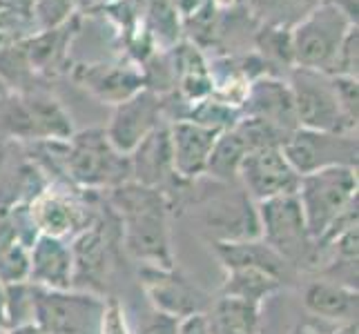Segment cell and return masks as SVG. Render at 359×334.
Wrapping results in <instances>:
<instances>
[{"mask_svg": "<svg viewBox=\"0 0 359 334\" xmlns=\"http://www.w3.org/2000/svg\"><path fill=\"white\" fill-rule=\"evenodd\" d=\"M118 218L121 247L139 265L175 267L172 250V207L163 192L128 181L101 194Z\"/></svg>", "mask_w": 359, "mask_h": 334, "instance_id": "obj_1", "label": "cell"}, {"mask_svg": "<svg viewBox=\"0 0 359 334\" xmlns=\"http://www.w3.org/2000/svg\"><path fill=\"white\" fill-rule=\"evenodd\" d=\"M288 85L299 127L357 134V78L290 67Z\"/></svg>", "mask_w": 359, "mask_h": 334, "instance_id": "obj_2", "label": "cell"}, {"mask_svg": "<svg viewBox=\"0 0 359 334\" xmlns=\"http://www.w3.org/2000/svg\"><path fill=\"white\" fill-rule=\"evenodd\" d=\"M201 190L199 181L192 183L190 199L183 214L190 212L210 243H239L259 239L257 203L237 183H215Z\"/></svg>", "mask_w": 359, "mask_h": 334, "instance_id": "obj_3", "label": "cell"}, {"mask_svg": "<svg viewBox=\"0 0 359 334\" xmlns=\"http://www.w3.org/2000/svg\"><path fill=\"white\" fill-rule=\"evenodd\" d=\"M69 247L74 261L72 290L109 296L107 288L118 267L123 247H121L118 218L105 205L103 196L94 218L88 223V228H83L76 237L69 239Z\"/></svg>", "mask_w": 359, "mask_h": 334, "instance_id": "obj_4", "label": "cell"}, {"mask_svg": "<svg viewBox=\"0 0 359 334\" xmlns=\"http://www.w3.org/2000/svg\"><path fill=\"white\" fill-rule=\"evenodd\" d=\"M65 179L79 190L103 194L132 181L130 156L107 141L103 127L74 132L65 150Z\"/></svg>", "mask_w": 359, "mask_h": 334, "instance_id": "obj_5", "label": "cell"}, {"mask_svg": "<svg viewBox=\"0 0 359 334\" xmlns=\"http://www.w3.org/2000/svg\"><path fill=\"white\" fill-rule=\"evenodd\" d=\"M351 27H355L353 18L346 14L344 7L335 3L313 7L290 29L292 67L332 74L341 43Z\"/></svg>", "mask_w": 359, "mask_h": 334, "instance_id": "obj_6", "label": "cell"}, {"mask_svg": "<svg viewBox=\"0 0 359 334\" xmlns=\"http://www.w3.org/2000/svg\"><path fill=\"white\" fill-rule=\"evenodd\" d=\"M357 167H326L299 179L297 199L302 203L313 241L357 207Z\"/></svg>", "mask_w": 359, "mask_h": 334, "instance_id": "obj_7", "label": "cell"}, {"mask_svg": "<svg viewBox=\"0 0 359 334\" xmlns=\"http://www.w3.org/2000/svg\"><path fill=\"white\" fill-rule=\"evenodd\" d=\"M259 214V237L272 250L281 254L297 270L302 279L306 277L308 263L313 256V237L308 232L302 203L294 194H283L257 203Z\"/></svg>", "mask_w": 359, "mask_h": 334, "instance_id": "obj_8", "label": "cell"}, {"mask_svg": "<svg viewBox=\"0 0 359 334\" xmlns=\"http://www.w3.org/2000/svg\"><path fill=\"white\" fill-rule=\"evenodd\" d=\"M98 205V192H85L69 183H52L29 203V212L39 234L69 241L83 228H88Z\"/></svg>", "mask_w": 359, "mask_h": 334, "instance_id": "obj_9", "label": "cell"}, {"mask_svg": "<svg viewBox=\"0 0 359 334\" xmlns=\"http://www.w3.org/2000/svg\"><path fill=\"white\" fill-rule=\"evenodd\" d=\"M139 283L150 310L168 314L177 321L201 316L210 310L215 292L201 288L185 272L175 267H139Z\"/></svg>", "mask_w": 359, "mask_h": 334, "instance_id": "obj_10", "label": "cell"}, {"mask_svg": "<svg viewBox=\"0 0 359 334\" xmlns=\"http://www.w3.org/2000/svg\"><path fill=\"white\" fill-rule=\"evenodd\" d=\"M105 296L83 290H43L36 299V319L43 334H101Z\"/></svg>", "mask_w": 359, "mask_h": 334, "instance_id": "obj_11", "label": "cell"}, {"mask_svg": "<svg viewBox=\"0 0 359 334\" xmlns=\"http://www.w3.org/2000/svg\"><path fill=\"white\" fill-rule=\"evenodd\" d=\"M283 156L299 176L326 167H357V134L294 130L281 145Z\"/></svg>", "mask_w": 359, "mask_h": 334, "instance_id": "obj_12", "label": "cell"}, {"mask_svg": "<svg viewBox=\"0 0 359 334\" xmlns=\"http://www.w3.org/2000/svg\"><path fill=\"white\" fill-rule=\"evenodd\" d=\"M165 123H170L165 98L145 88L130 96L128 101L114 105L107 127L103 130L107 141L121 154L130 156L136 145L145 141L154 130L165 125Z\"/></svg>", "mask_w": 359, "mask_h": 334, "instance_id": "obj_13", "label": "cell"}, {"mask_svg": "<svg viewBox=\"0 0 359 334\" xmlns=\"http://www.w3.org/2000/svg\"><path fill=\"white\" fill-rule=\"evenodd\" d=\"M299 179L302 176L292 169L281 147H264V150L248 152L239 169V185L255 203L283 194H294L299 188Z\"/></svg>", "mask_w": 359, "mask_h": 334, "instance_id": "obj_14", "label": "cell"}, {"mask_svg": "<svg viewBox=\"0 0 359 334\" xmlns=\"http://www.w3.org/2000/svg\"><path fill=\"white\" fill-rule=\"evenodd\" d=\"M241 116L264 120L268 125L281 130L283 134H292L294 130H299L290 85L288 81L277 78L275 74H268V76L250 83L241 105Z\"/></svg>", "mask_w": 359, "mask_h": 334, "instance_id": "obj_15", "label": "cell"}, {"mask_svg": "<svg viewBox=\"0 0 359 334\" xmlns=\"http://www.w3.org/2000/svg\"><path fill=\"white\" fill-rule=\"evenodd\" d=\"M210 245H212V252L221 267H224V272L239 270V267L259 270L279 279L286 288L299 283L302 279L286 258L272 250L262 237L250 241H239V243H210Z\"/></svg>", "mask_w": 359, "mask_h": 334, "instance_id": "obj_16", "label": "cell"}, {"mask_svg": "<svg viewBox=\"0 0 359 334\" xmlns=\"http://www.w3.org/2000/svg\"><path fill=\"white\" fill-rule=\"evenodd\" d=\"M221 132L196 125L192 120H172L170 123V145H172V163L181 181L194 183L203 179L210 152Z\"/></svg>", "mask_w": 359, "mask_h": 334, "instance_id": "obj_17", "label": "cell"}, {"mask_svg": "<svg viewBox=\"0 0 359 334\" xmlns=\"http://www.w3.org/2000/svg\"><path fill=\"white\" fill-rule=\"evenodd\" d=\"M302 303L304 310L332 326L357 323L359 312V292L357 288L344 286L337 281L308 277L302 286Z\"/></svg>", "mask_w": 359, "mask_h": 334, "instance_id": "obj_18", "label": "cell"}, {"mask_svg": "<svg viewBox=\"0 0 359 334\" xmlns=\"http://www.w3.org/2000/svg\"><path fill=\"white\" fill-rule=\"evenodd\" d=\"M29 283L43 290H72L74 261L69 241L39 234L29 245Z\"/></svg>", "mask_w": 359, "mask_h": 334, "instance_id": "obj_19", "label": "cell"}, {"mask_svg": "<svg viewBox=\"0 0 359 334\" xmlns=\"http://www.w3.org/2000/svg\"><path fill=\"white\" fill-rule=\"evenodd\" d=\"M76 81L92 96L107 105H118L136 92L145 90V78L141 71L118 65H85L76 71Z\"/></svg>", "mask_w": 359, "mask_h": 334, "instance_id": "obj_20", "label": "cell"}, {"mask_svg": "<svg viewBox=\"0 0 359 334\" xmlns=\"http://www.w3.org/2000/svg\"><path fill=\"white\" fill-rule=\"evenodd\" d=\"M203 316L210 334H264L262 305L219 296L217 292Z\"/></svg>", "mask_w": 359, "mask_h": 334, "instance_id": "obj_21", "label": "cell"}, {"mask_svg": "<svg viewBox=\"0 0 359 334\" xmlns=\"http://www.w3.org/2000/svg\"><path fill=\"white\" fill-rule=\"evenodd\" d=\"M283 288V283L275 277L266 274L259 270H226L221 288L217 290L219 296H230V299H239L252 305H264L270 296L279 294Z\"/></svg>", "mask_w": 359, "mask_h": 334, "instance_id": "obj_22", "label": "cell"}, {"mask_svg": "<svg viewBox=\"0 0 359 334\" xmlns=\"http://www.w3.org/2000/svg\"><path fill=\"white\" fill-rule=\"evenodd\" d=\"M245 154L248 147L237 130L232 127L228 132H221L215 141L212 152H210L203 179L215 183H237Z\"/></svg>", "mask_w": 359, "mask_h": 334, "instance_id": "obj_23", "label": "cell"}, {"mask_svg": "<svg viewBox=\"0 0 359 334\" xmlns=\"http://www.w3.org/2000/svg\"><path fill=\"white\" fill-rule=\"evenodd\" d=\"M39 237L29 205H0V252L11 245H32Z\"/></svg>", "mask_w": 359, "mask_h": 334, "instance_id": "obj_24", "label": "cell"}, {"mask_svg": "<svg viewBox=\"0 0 359 334\" xmlns=\"http://www.w3.org/2000/svg\"><path fill=\"white\" fill-rule=\"evenodd\" d=\"M181 118L192 120V123H196V125H203V127L215 130V132H228L241 120V109L219 101V98H215V96H208V98H203V101L190 103L188 111H185Z\"/></svg>", "mask_w": 359, "mask_h": 334, "instance_id": "obj_25", "label": "cell"}, {"mask_svg": "<svg viewBox=\"0 0 359 334\" xmlns=\"http://www.w3.org/2000/svg\"><path fill=\"white\" fill-rule=\"evenodd\" d=\"M5 292V312L7 323L11 328L34 326L36 319V299H39V288L29 281L14 283V286H3Z\"/></svg>", "mask_w": 359, "mask_h": 334, "instance_id": "obj_26", "label": "cell"}, {"mask_svg": "<svg viewBox=\"0 0 359 334\" xmlns=\"http://www.w3.org/2000/svg\"><path fill=\"white\" fill-rule=\"evenodd\" d=\"M29 281V247L11 245L0 252V286Z\"/></svg>", "mask_w": 359, "mask_h": 334, "instance_id": "obj_27", "label": "cell"}, {"mask_svg": "<svg viewBox=\"0 0 359 334\" xmlns=\"http://www.w3.org/2000/svg\"><path fill=\"white\" fill-rule=\"evenodd\" d=\"M101 334H132L126 307L116 296H105V310L101 321Z\"/></svg>", "mask_w": 359, "mask_h": 334, "instance_id": "obj_28", "label": "cell"}, {"mask_svg": "<svg viewBox=\"0 0 359 334\" xmlns=\"http://www.w3.org/2000/svg\"><path fill=\"white\" fill-rule=\"evenodd\" d=\"M179 330H181V321L150 310L141 319L139 328L132 334H179Z\"/></svg>", "mask_w": 359, "mask_h": 334, "instance_id": "obj_29", "label": "cell"}, {"mask_svg": "<svg viewBox=\"0 0 359 334\" xmlns=\"http://www.w3.org/2000/svg\"><path fill=\"white\" fill-rule=\"evenodd\" d=\"M179 334H210L208 332V326H205V316H190L181 321V330Z\"/></svg>", "mask_w": 359, "mask_h": 334, "instance_id": "obj_30", "label": "cell"}, {"mask_svg": "<svg viewBox=\"0 0 359 334\" xmlns=\"http://www.w3.org/2000/svg\"><path fill=\"white\" fill-rule=\"evenodd\" d=\"M9 330V323H7V312H5V292H3V286H0V334H5Z\"/></svg>", "mask_w": 359, "mask_h": 334, "instance_id": "obj_31", "label": "cell"}, {"mask_svg": "<svg viewBox=\"0 0 359 334\" xmlns=\"http://www.w3.org/2000/svg\"><path fill=\"white\" fill-rule=\"evenodd\" d=\"M5 334H43L39 326H20V328H11Z\"/></svg>", "mask_w": 359, "mask_h": 334, "instance_id": "obj_32", "label": "cell"}, {"mask_svg": "<svg viewBox=\"0 0 359 334\" xmlns=\"http://www.w3.org/2000/svg\"><path fill=\"white\" fill-rule=\"evenodd\" d=\"M328 334H357V323H346V326H337L332 328Z\"/></svg>", "mask_w": 359, "mask_h": 334, "instance_id": "obj_33", "label": "cell"}, {"mask_svg": "<svg viewBox=\"0 0 359 334\" xmlns=\"http://www.w3.org/2000/svg\"><path fill=\"white\" fill-rule=\"evenodd\" d=\"M288 334H321V332H317V330H313V328H308V326L299 323V326H294Z\"/></svg>", "mask_w": 359, "mask_h": 334, "instance_id": "obj_34", "label": "cell"}, {"mask_svg": "<svg viewBox=\"0 0 359 334\" xmlns=\"http://www.w3.org/2000/svg\"><path fill=\"white\" fill-rule=\"evenodd\" d=\"M5 156H7V143H0V176H3V167H5Z\"/></svg>", "mask_w": 359, "mask_h": 334, "instance_id": "obj_35", "label": "cell"}]
</instances>
